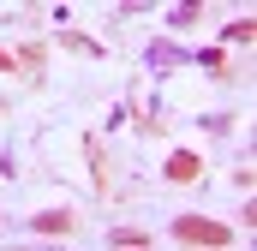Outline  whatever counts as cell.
Returning a JSON list of instances; mask_svg holds the SVG:
<instances>
[{
    "label": "cell",
    "instance_id": "7a4b0ae2",
    "mask_svg": "<svg viewBox=\"0 0 257 251\" xmlns=\"http://www.w3.org/2000/svg\"><path fill=\"white\" fill-rule=\"evenodd\" d=\"M162 174H168L174 186H192V180H203V156H197V150H174Z\"/></svg>",
    "mask_w": 257,
    "mask_h": 251
},
{
    "label": "cell",
    "instance_id": "5b68a950",
    "mask_svg": "<svg viewBox=\"0 0 257 251\" xmlns=\"http://www.w3.org/2000/svg\"><path fill=\"white\" fill-rule=\"evenodd\" d=\"M60 42L72 48V54H90V60H102V42H90V36H72V30H66Z\"/></svg>",
    "mask_w": 257,
    "mask_h": 251
},
{
    "label": "cell",
    "instance_id": "8992f818",
    "mask_svg": "<svg viewBox=\"0 0 257 251\" xmlns=\"http://www.w3.org/2000/svg\"><path fill=\"white\" fill-rule=\"evenodd\" d=\"M251 36H257V24H251V18H239V24H227V42H245V48H251Z\"/></svg>",
    "mask_w": 257,
    "mask_h": 251
},
{
    "label": "cell",
    "instance_id": "3957f363",
    "mask_svg": "<svg viewBox=\"0 0 257 251\" xmlns=\"http://www.w3.org/2000/svg\"><path fill=\"white\" fill-rule=\"evenodd\" d=\"M108 245L114 251H156V233H150V227H114Z\"/></svg>",
    "mask_w": 257,
    "mask_h": 251
},
{
    "label": "cell",
    "instance_id": "52a82bcc",
    "mask_svg": "<svg viewBox=\"0 0 257 251\" xmlns=\"http://www.w3.org/2000/svg\"><path fill=\"white\" fill-rule=\"evenodd\" d=\"M48 60V48H42V42H24V48H18V66H42Z\"/></svg>",
    "mask_w": 257,
    "mask_h": 251
},
{
    "label": "cell",
    "instance_id": "6da1fadb",
    "mask_svg": "<svg viewBox=\"0 0 257 251\" xmlns=\"http://www.w3.org/2000/svg\"><path fill=\"white\" fill-rule=\"evenodd\" d=\"M174 239L192 251H227L233 245V227H221V221H209V215H180L174 221Z\"/></svg>",
    "mask_w": 257,
    "mask_h": 251
},
{
    "label": "cell",
    "instance_id": "ba28073f",
    "mask_svg": "<svg viewBox=\"0 0 257 251\" xmlns=\"http://www.w3.org/2000/svg\"><path fill=\"white\" fill-rule=\"evenodd\" d=\"M12 66H18V60H12V54H6V48H0V72H12Z\"/></svg>",
    "mask_w": 257,
    "mask_h": 251
},
{
    "label": "cell",
    "instance_id": "277c9868",
    "mask_svg": "<svg viewBox=\"0 0 257 251\" xmlns=\"http://www.w3.org/2000/svg\"><path fill=\"white\" fill-rule=\"evenodd\" d=\"M36 227H42V233H72V209H42Z\"/></svg>",
    "mask_w": 257,
    "mask_h": 251
}]
</instances>
